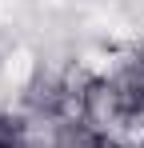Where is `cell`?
Masks as SVG:
<instances>
[{"instance_id": "cell-2", "label": "cell", "mask_w": 144, "mask_h": 148, "mask_svg": "<svg viewBox=\"0 0 144 148\" xmlns=\"http://www.w3.org/2000/svg\"><path fill=\"white\" fill-rule=\"evenodd\" d=\"M140 148H144V144H140Z\"/></svg>"}, {"instance_id": "cell-1", "label": "cell", "mask_w": 144, "mask_h": 148, "mask_svg": "<svg viewBox=\"0 0 144 148\" xmlns=\"http://www.w3.org/2000/svg\"><path fill=\"white\" fill-rule=\"evenodd\" d=\"M128 68L144 80V44H136V48H132V64H128Z\"/></svg>"}]
</instances>
